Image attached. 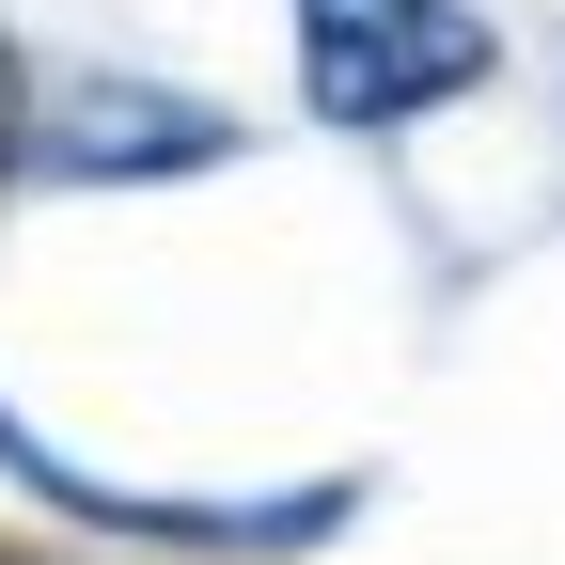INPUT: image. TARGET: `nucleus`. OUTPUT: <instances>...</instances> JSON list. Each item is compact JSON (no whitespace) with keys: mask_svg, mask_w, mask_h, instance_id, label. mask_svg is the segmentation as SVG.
Instances as JSON below:
<instances>
[{"mask_svg":"<svg viewBox=\"0 0 565 565\" xmlns=\"http://www.w3.org/2000/svg\"><path fill=\"white\" fill-rule=\"evenodd\" d=\"M487 79V17L471 0H299V95L315 126H408Z\"/></svg>","mask_w":565,"mask_h":565,"instance_id":"nucleus-1","label":"nucleus"},{"mask_svg":"<svg viewBox=\"0 0 565 565\" xmlns=\"http://www.w3.org/2000/svg\"><path fill=\"white\" fill-rule=\"evenodd\" d=\"M221 110H189V95H79V126L47 141L63 173H189V158H221Z\"/></svg>","mask_w":565,"mask_h":565,"instance_id":"nucleus-2","label":"nucleus"},{"mask_svg":"<svg viewBox=\"0 0 565 565\" xmlns=\"http://www.w3.org/2000/svg\"><path fill=\"white\" fill-rule=\"evenodd\" d=\"M0 158H17V47H0Z\"/></svg>","mask_w":565,"mask_h":565,"instance_id":"nucleus-3","label":"nucleus"}]
</instances>
